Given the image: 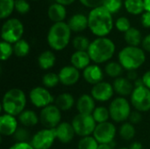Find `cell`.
I'll use <instances>...</instances> for the list:
<instances>
[{
    "instance_id": "1",
    "label": "cell",
    "mask_w": 150,
    "mask_h": 149,
    "mask_svg": "<svg viewBox=\"0 0 150 149\" xmlns=\"http://www.w3.org/2000/svg\"><path fill=\"white\" fill-rule=\"evenodd\" d=\"M88 25L91 32L98 38L106 37L113 28L112 14L104 6L92 9L88 15Z\"/></svg>"
},
{
    "instance_id": "2",
    "label": "cell",
    "mask_w": 150,
    "mask_h": 149,
    "mask_svg": "<svg viewBox=\"0 0 150 149\" xmlns=\"http://www.w3.org/2000/svg\"><path fill=\"white\" fill-rule=\"evenodd\" d=\"M116 51L114 42L106 37L97 38L91 42L88 54L94 64H102L109 62Z\"/></svg>"
},
{
    "instance_id": "3",
    "label": "cell",
    "mask_w": 150,
    "mask_h": 149,
    "mask_svg": "<svg viewBox=\"0 0 150 149\" xmlns=\"http://www.w3.org/2000/svg\"><path fill=\"white\" fill-rule=\"evenodd\" d=\"M27 99L25 93L18 88L7 90L2 99V111L4 113L18 117L25 110Z\"/></svg>"
},
{
    "instance_id": "4",
    "label": "cell",
    "mask_w": 150,
    "mask_h": 149,
    "mask_svg": "<svg viewBox=\"0 0 150 149\" xmlns=\"http://www.w3.org/2000/svg\"><path fill=\"white\" fill-rule=\"evenodd\" d=\"M71 30L67 23H54L48 30L47 41L48 46L54 51H62L65 49L71 38Z\"/></svg>"
},
{
    "instance_id": "5",
    "label": "cell",
    "mask_w": 150,
    "mask_h": 149,
    "mask_svg": "<svg viewBox=\"0 0 150 149\" xmlns=\"http://www.w3.org/2000/svg\"><path fill=\"white\" fill-rule=\"evenodd\" d=\"M118 61L125 70H137L146 61V54L139 47L127 46L120 51Z\"/></svg>"
},
{
    "instance_id": "6",
    "label": "cell",
    "mask_w": 150,
    "mask_h": 149,
    "mask_svg": "<svg viewBox=\"0 0 150 149\" xmlns=\"http://www.w3.org/2000/svg\"><path fill=\"white\" fill-rule=\"evenodd\" d=\"M108 109L111 119L116 123L127 122L132 112L131 103L123 97H118L112 99Z\"/></svg>"
},
{
    "instance_id": "7",
    "label": "cell",
    "mask_w": 150,
    "mask_h": 149,
    "mask_svg": "<svg viewBox=\"0 0 150 149\" xmlns=\"http://www.w3.org/2000/svg\"><path fill=\"white\" fill-rule=\"evenodd\" d=\"M24 33V25L22 22L18 18L7 19L1 30L2 40L11 44H15L18 40H22Z\"/></svg>"
},
{
    "instance_id": "8",
    "label": "cell",
    "mask_w": 150,
    "mask_h": 149,
    "mask_svg": "<svg viewBox=\"0 0 150 149\" xmlns=\"http://www.w3.org/2000/svg\"><path fill=\"white\" fill-rule=\"evenodd\" d=\"M71 125L75 130L76 135L81 138L93 134V132L97 126V123L92 115H85L80 113L76 114L73 118Z\"/></svg>"
},
{
    "instance_id": "9",
    "label": "cell",
    "mask_w": 150,
    "mask_h": 149,
    "mask_svg": "<svg viewBox=\"0 0 150 149\" xmlns=\"http://www.w3.org/2000/svg\"><path fill=\"white\" fill-rule=\"evenodd\" d=\"M39 117L40 122L44 128L54 129L62 122V111L55 105H50L41 109Z\"/></svg>"
},
{
    "instance_id": "10",
    "label": "cell",
    "mask_w": 150,
    "mask_h": 149,
    "mask_svg": "<svg viewBox=\"0 0 150 149\" xmlns=\"http://www.w3.org/2000/svg\"><path fill=\"white\" fill-rule=\"evenodd\" d=\"M131 105L140 112L150 111V90L145 86L136 87L130 96Z\"/></svg>"
},
{
    "instance_id": "11",
    "label": "cell",
    "mask_w": 150,
    "mask_h": 149,
    "mask_svg": "<svg viewBox=\"0 0 150 149\" xmlns=\"http://www.w3.org/2000/svg\"><path fill=\"white\" fill-rule=\"evenodd\" d=\"M55 140V129L43 128L32 136L30 143L34 149H50Z\"/></svg>"
},
{
    "instance_id": "12",
    "label": "cell",
    "mask_w": 150,
    "mask_h": 149,
    "mask_svg": "<svg viewBox=\"0 0 150 149\" xmlns=\"http://www.w3.org/2000/svg\"><path fill=\"white\" fill-rule=\"evenodd\" d=\"M29 100L36 108L43 109L50 105H53L54 98L48 89L44 86H36L29 92Z\"/></svg>"
},
{
    "instance_id": "13",
    "label": "cell",
    "mask_w": 150,
    "mask_h": 149,
    "mask_svg": "<svg viewBox=\"0 0 150 149\" xmlns=\"http://www.w3.org/2000/svg\"><path fill=\"white\" fill-rule=\"evenodd\" d=\"M117 134V128L110 121L97 124V126L93 132V137L98 142V144H110L114 141Z\"/></svg>"
},
{
    "instance_id": "14",
    "label": "cell",
    "mask_w": 150,
    "mask_h": 149,
    "mask_svg": "<svg viewBox=\"0 0 150 149\" xmlns=\"http://www.w3.org/2000/svg\"><path fill=\"white\" fill-rule=\"evenodd\" d=\"M91 95L97 102H107L111 100L114 95L112 84L108 82L103 81L96 85H93L91 90Z\"/></svg>"
},
{
    "instance_id": "15",
    "label": "cell",
    "mask_w": 150,
    "mask_h": 149,
    "mask_svg": "<svg viewBox=\"0 0 150 149\" xmlns=\"http://www.w3.org/2000/svg\"><path fill=\"white\" fill-rule=\"evenodd\" d=\"M60 83L64 86L69 87L76 84L80 80V70L73 67L72 65H67L62 67L58 72Z\"/></svg>"
},
{
    "instance_id": "16",
    "label": "cell",
    "mask_w": 150,
    "mask_h": 149,
    "mask_svg": "<svg viewBox=\"0 0 150 149\" xmlns=\"http://www.w3.org/2000/svg\"><path fill=\"white\" fill-rule=\"evenodd\" d=\"M18 120L16 117L3 113L0 116V133L4 137L13 136L18 128Z\"/></svg>"
},
{
    "instance_id": "17",
    "label": "cell",
    "mask_w": 150,
    "mask_h": 149,
    "mask_svg": "<svg viewBox=\"0 0 150 149\" xmlns=\"http://www.w3.org/2000/svg\"><path fill=\"white\" fill-rule=\"evenodd\" d=\"M82 76L89 84L96 85L103 82L105 71L98 64H91L83 70Z\"/></svg>"
},
{
    "instance_id": "18",
    "label": "cell",
    "mask_w": 150,
    "mask_h": 149,
    "mask_svg": "<svg viewBox=\"0 0 150 149\" xmlns=\"http://www.w3.org/2000/svg\"><path fill=\"white\" fill-rule=\"evenodd\" d=\"M54 129L56 133V140H58V141L62 144H69L75 138L76 133L71 123L63 121Z\"/></svg>"
},
{
    "instance_id": "19",
    "label": "cell",
    "mask_w": 150,
    "mask_h": 149,
    "mask_svg": "<svg viewBox=\"0 0 150 149\" xmlns=\"http://www.w3.org/2000/svg\"><path fill=\"white\" fill-rule=\"evenodd\" d=\"M96 107L95 99L91 97V95L89 94L81 95L76 103V108L80 114L92 115Z\"/></svg>"
},
{
    "instance_id": "20",
    "label": "cell",
    "mask_w": 150,
    "mask_h": 149,
    "mask_svg": "<svg viewBox=\"0 0 150 149\" xmlns=\"http://www.w3.org/2000/svg\"><path fill=\"white\" fill-rule=\"evenodd\" d=\"M112 87L114 92L117 93L120 97H123L131 96L133 90H134V83H132L127 77L124 76H120L114 79L112 83Z\"/></svg>"
},
{
    "instance_id": "21",
    "label": "cell",
    "mask_w": 150,
    "mask_h": 149,
    "mask_svg": "<svg viewBox=\"0 0 150 149\" xmlns=\"http://www.w3.org/2000/svg\"><path fill=\"white\" fill-rule=\"evenodd\" d=\"M91 57L87 51H75L70 56V63L78 70H83L91 65Z\"/></svg>"
},
{
    "instance_id": "22",
    "label": "cell",
    "mask_w": 150,
    "mask_h": 149,
    "mask_svg": "<svg viewBox=\"0 0 150 149\" xmlns=\"http://www.w3.org/2000/svg\"><path fill=\"white\" fill-rule=\"evenodd\" d=\"M68 25L69 26L70 30L72 32H80L84 31L87 27H89L88 25V17H86L83 14L77 13L70 17V18L67 22Z\"/></svg>"
},
{
    "instance_id": "23",
    "label": "cell",
    "mask_w": 150,
    "mask_h": 149,
    "mask_svg": "<svg viewBox=\"0 0 150 149\" xmlns=\"http://www.w3.org/2000/svg\"><path fill=\"white\" fill-rule=\"evenodd\" d=\"M18 123L23 127H33L40 122V117L33 110H25L18 116Z\"/></svg>"
},
{
    "instance_id": "24",
    "label": "cell",
    "mask_w": 150,
    "mask_h": 149,
    "mask_svg": "<svg viewBox=\"0 0 150 149\" xmlns=\"http://www.w3.org/2000/svg\"><path fill=\"white\" fill-rule=\"evenodd\" d=\"M47 16L50 18V20L54 23L63 22L67 16L66 8L62 4L54 3L49 6L47 10Z\"/></svg>"
},
{
    "instance_id": "25",
    "label": "cell",
    "mask_w": 150,
    "mask_h": 149,
    "mask_svg": "<svg viewBox=\"0 0 150 149\" xmlns=\"http://www.w3.org/2000/svg\"><path fill=\"white\" fill-rule=\"evenodd\" d=\"M56 61V57L51 50H45L38 56V65L42 70L51 69Z\"/></svg>"
},
{
    "instance_id": "26",
    "label": "cell",
    "mask_w": 150,
    "mask_h": 149,
    "mask_svg": "<svg viewBox=\"0 0 150 149\" xmlns=\"http://www.w3.org/2000/svg\"><path fill=\"white\" fill-rule=\"evenodd\" d=\"M54 105L62 112H67L73 108V106L76 105V101L70 93L64 92L57 96V97L54 99Z\"/></svg>"
},
{
    "instance_id": "27",
    "label": "cell",
    "mask_w": 150,
    "mask_h": 149,
    "mask_svg": "<svg viewBox=\"0 0 150 149\" xmlns=\"http://www.w3.org/2000/svg\"><path fill=\"white\" fill-rule=\"evenodd\" d=\"M124 40L128 46L132 47H139L142 42V33L141 32L134 27H131L127 32L124 33Z\"/></svg>"
},
{
    "instance_id": "28",
    "label": "cell",
    "mask_w": 150,
    "mask_h": 149,
    "mask_svg": "<svg viewBox=\"0 0 150 149\" xmlns=\"http://www.w3.org/2000/svg\"><path fill=\"white\" fill-rule=\"evenodd\" d=\"M124 70L125 69L120 64L119 61H109L105 64V68H104L105 74H106V76H108L109 77H112L114 79L120 77Z\"/></svg>"
},
{
    "instance_id": "29",
    "label": "cell",
    "mask_w": 150,
    "mask_h": 149,
    "mask_svg": "<svg viewBox=\"0 0 150 149\" xmlns=\"http://www.w3.org/2000/svg\"><path fill=\"white\" fill-rule=\"evenodd\" d=\"M124 5L127 12L133 15L142 14L145 11L143 0H126Z\"/></svg>"
},
{
    "instance_id": "30",
    "label": "cell",
    "mask_w": 150,
    "mask_h": 149,
    "mask_svg": "<svg viewBox=\"0 0 150 149\" xmlns=\"http://www.w3.org/2000/svg\"><path fill=\"white\" fill-rule=\"evenodd\" d=\"M119 133L121 139L124 141H132L136 133V130L134 127V125H133L130 122H124L120 127Z\"/></svg>"
},
{
    "instance_id": "31",
    "label": "cell",
    "mask_w": 150,
    "mask_h": 149,
    "mask_svg": "<svg viewBox=\"0 0 150 149\" xmlns=\"http://www.w3.org/2000/svg\"><path fill=\"white\" fill-rule=\"evenodd\" d=\"M92 117L95 119L97 124L107 122V121H109V119H111L109 109L105 106L96 107V109L94 110V112L92 113Z\"/></svg>"
},
{
    "instance_id": "32",
    "label": "cell",
    "mask_w": 150,
    "mask_h": 149,
    "mask_svg": "<svg viewBox=\"0 0 150 149\" xmlns=\"http://www.w3.org/2000/svg\"><path fill=\"white\" fill-rule=\"evenodd\" d=\"M14 49V54L17 57L23 58L25 57L29 52H30V45L25 40H20L18 42H16L13 46Z\"/></svg>"
},
{
    "instance_id": "33",
    "label": "cell",
    "mask_w": 150,
    "mask_h": 149,
    "mask_svg": "<svg viewBox=\"0 0 150 149\" xmlns=\"http://www.w3.org/2000/svg\"><path fill=\"white\" fill-rule=\"evenodd\" d=\"M60 83L59 76L54 72H47L42 76V84L47 89H53Z\"/></svg>"
},
{
    "instance_id": "34",
    "label": "cell",
    "mask_w": 150,
    "mask_h": 149,
    "mask_svg": "<svg viewBox=\"0 0 150 149\" xmlns=\"http://www.w3.org/2000/svg\"><path fill=\"white\" fill-rule=\"evenodd\" d=\"M15 8V0H0V18H8Z\"/></svg>"
},
{
    "instance_id": "35",
    "label": "cell",
    "mask_w": 150,
    "mask_h": 149,
    "mask_svg": "<svg viewBox=\"0 0 150 149\" xmlns=\"http://www.w3.org/2000/svg\"><path fill=\"white\" fill-rule=\"evenodd\" d=\"M98 142L93 136H86L83 137L79 140L77 143V149H98Z\"/></svg>"
},
{
    "instance_id": "36",
    "label": "cell",
    "mask_w": 150,
    "mask_h": 149,
    "mask_svg": "<svg viewBox=\"0 0 150 149\" xmlns=\"http://www.w3.org/2000/svg\"><path fill=\"white\" fill-rule=\"evenodd\" d=\"M72 45L76 51H88L89 47L91 45V41L87 37L83 35H78L74 38Z\"/></svg>"
},
{
    "instance_id": "37",
    "label": "cell",
    "mask_w": 150,
    "mask_h": 149,
    "mask_svg": "<svg viewBox=\"0 0 150 149\" xmlns=\"http://www.w3.org/2000/svg\"><path fill=\"white\" fill-rule=\"evenodd\" d=\"M0 50H1V60L3 61H7L11 58V56L14 54L13 46L11 43L2 40L0 43Z\"/></svg>"
},
{
    "instance_id": "38",
    "label": "cell",
    "mask_w": 150,
    "mask_h": 149,
    "mask_svg": "<svg viewBox=\"0 0 150 149\" xmlns=\"http://www.w3.org/2000/svg\"><path fill=\"white\" fill-rule=\"evenodd\" d=\"M122 0H105L103 6L112 14L117 13L122 7Z\"/></svg>"
},
{
    "instance_id": "39",
    "label": "cell",
    "mask_w": 150,
    "mask_h": 149,
    "mask_svg": "<svg viewBox=\"0 0 150 149\" xmlns=\"http://www.w3.org/2000/svg\"><path fill=\"white\" fill-rule=\"evenodd\" d=\"M16 142H28L30 139V133L25 127H18L16 133L13 135Z\"/></svg>"
},
{
    "instance_id": "40",
    "label": "cell",
    "mask_w": 150,
    "mask_h": 149,
    "mask_svg": "<svg viewBox=\"0 0 150 149\" xmlns=\"http://www.w3.org/2000/svg\"><path fill=\"white\" fill-rule=\"evenodd\" d=\"M115 26H116L118 31L125 33L126 32H127L131 28V23H130V21H129V19L127 18L120 17L116 20Z\"/></svg>"
},
{
    "instance_id": "41",
    "label": "cell",
    "mask_w": 150,
    "mask_h": 149,
    "mask_svg": "<svg viewBox=\"0 0 150 149\" xmlns=\"http://www.w3.org/2000/svg\"><path fill=\"white\" fill-rule=\"evenodd\" d=\"M15 9L20 14H25L30 11V4L26 0H15Z\"/></svg>"
},
{
    "instance_id": "42",
    "label": "cell",
    "mask_w": 150,
    "mask_h": 149,
    "mask_svg": "<svg viewBox=\"0 0 150 149\" xmlns=\"http://www.w3.org/2000/svg\"><path fill=\"white\" fill-rule=\"evenodd\" d=\"M79 1L85 7L91 8L92 10V9L103 6L105 0H79Z\"/></svg>"
},
{
    "instance_id": "43",
    "label": "cell",
    "mask_w": 150,
    "mask_h": 149,
    "mask_svg": "<svg viewBox=\"0 0 150 149\" xmlns=\"http://www.w3.org/2000/svg\"><path fill=\"white\" fill-rule=\"evenodd\" d=\"M142 119V112H138V111H132L130 116H129V122L132 123L133 125H136V124H139Z\"/></svg>"
},
{
    "instance_id": "44",
    "label": "cell",
    "mask_w": 150,
    "mask_h": 149,
    "mask_svg": "<svg viewBox=\"0 0 150 149\" xmlns=\"http://www.w3.org/2000/svg\"><path fill=\"white\" fill-rule=\"evenodd\" d=\"M9 149H34L30 142H15Z\"/></svg>"
},
{
    "instance_id": "45",
    "label": "cell",
    "mask_w": 150,
    "mask_h": 149,
    "mask_svg": "<svg viewBox=\"0 0 150 149\" xmlns=\"http://www.w3.org/2000/svg\"><path fill=\"white\" fill-rule=\"evenodd\" d=\"M142 24L144 27L150 28V12L146 11L142 16Z\"/></svg>"
},
{
    "instance_id": "46",
    "label": "cell",
    "mask_w": 150,
    "mask_h": 149,
    "mask_svg": "<svg viewBox=\"0 0 150 149\" xmlns=\"http://www.w3.org/2000/svg\"><path fill=\"white\" fill-rule=\"evenodd\" d=\"M142 46V49L144 51L150 53V34H148L147 36H145L143 38Z\"/></svg>"
},
{
    "instance_id": "47",
    "label": "cell",
    "mask_w": 150,
    "mask_h": 149,
    "mask_svg": "<svg viewBox=\"0 0 150 149\" xmlns=\"http://www.w3.org/2000/svg\"><path fill=\"white\" fill-rule=\"evenodd\" d=\"M142 81H143V83H144V86L147 87L149 90H150V69L146 71L143 76H142Z\"/></svg>"
},
{
    "instance_id": "48",
    "label": "cell",
    "mask_w": 150,
    "mask_h": 149,
    "mask_svg": "<svg viewBox=\"0 0 150 149\" xmlns=\"http://www.w3.org/2000/svg\"><path fill=\"white\" fill-rule=\"evenodd\" d=\"M127 78L131 81L132 83H134L136 79L139 78L138 76V73L136 72V70H131V71H127Z\"/></svg>"
},
{
    "instance_id": "49",
    "label": "cell",
    "mask_w": 150,
    "mask_h": 149,
    "mask_svg": "<svg viewBox=\"0 0 150 149\" xmlns=\"http://www.w3.org/2000/svg\"><path fill=\"white\" fill-rule=\"evenodd\" d=\"M129 149H143L142 147V144L138 142V141H134V142H132L129 146Z\"/></svg>"
},
{
    "instance_id": "50",
    "label": "cell",
    "mask_w": 150,
    "mask_h": 149,
    "mask_svg": "<svg viewBox=\"0 0 150 149\" xmlns=\"http://www.w3.org/2000/svg\"><path fill=\"white\" fill-rule=\"evenodd\" d=\"M57 4H62V5H69L71 4H73L76 0H54Z\"/></svg>"
},
{
    "instance_id": "51",
    "label": "cell",
    "mask_w": 150,
    "mask_h": 149,
    "mask_svg": "<svg viewBox=\"0 0 150 149\" xmlns=\"http://www.w3.org/2000/svg\"><path fill=\"white\" fill-rule=\"evenodd\" d=\"M134 88H136V87H141V86H144L142 78V77H139L138 79H136V80L134 82Z\"/></svg>"
},
{
    "instance_id": "52",
    "label": "cell",
    "mask_w": 150,
    "mask_h": 149,
    "mask_svg": "<svg viewBox=\"0 0 150 149\" xmlns=\"http://www.w3.org/2000/svg\"><path fill=\"white\" fill-rule=\"evenodd\" d=\"M98 149H113L110 144H99Z\"/></svg>"
},
{
    "instance_id": "53",
    "label": "cell",
    "mask_w": 150,
    "mask_h": 149,
    "mask_svg": "<svg viewBox=\"0 0 150 149\" xmlns=\"http://www.w3.org/2000/svg\"><path fill=\"white\" fill-rule=\"evenodd\" d=\"M144 1V7L145 11L150 12V0H143Z\"/></svg>"
},
{
    "instance_id": "54",
    "label": "cell",
    "mask_w": 150,
    "mask_h": 149,
    "mask_svg": "<svg viewBox=\"0 0 150 149\" xmlns=\"http://www.w3.org/2000/svg\"><path fill=\"white\" fill-rule=\"evenodd\" d=\"M119 149H129V148H119Z\"/></svg>"
},
{
    "instance_id": "55",
    "label": "cell",
    "mask_w": 150,
    "mask_h": 149,
    "mask_svg": "<svg viewBox=\"0 0 150 149\" xmlns=\"http://www.w3.org/2000/svg\"><path fill=\"white\" fill-rule=\"evenodd\" d=\"M33 1H39V0H33Z\"/></svg>"
},
{
    "instance_id": "56",
    "label": "cell",
    "mask_w": 150,
    "mask_h": 149,
    "mask_svg": "<svg viewBox=\"0 0 150 149\" xmlns=\"http://www.w3.org/2000/svg\"><path fill=\"white\" fill-rule=\"evenodd\" d=\"M68 149H74V148H68Z\"/></svg>"
}]
</instances>
